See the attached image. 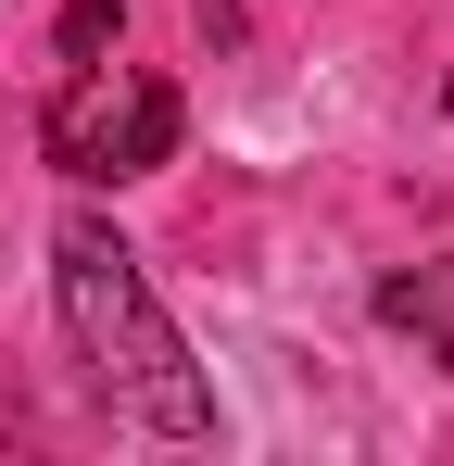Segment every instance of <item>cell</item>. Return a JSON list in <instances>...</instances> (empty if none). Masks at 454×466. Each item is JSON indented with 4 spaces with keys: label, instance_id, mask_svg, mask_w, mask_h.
<instances>
[{
    "label": "cell",
    "instance_id": "cell-3",
    "mask_svg": "<svg viewBox=\"0 0 454 466\" xmlns=\"http://www.w3.org/2000/svg\"><path fill=\"white\" fill-rule=\"evenodd\" d=\"M378 315H391V328H429V340H442V366H454V290H442V278H391Z\"/></svg>",
    "mask_w": 454,
    "mask_h": 466
},
{
    "label": "cell",
    "instance_id": "cell-1",
    "mask_svg": "<svg viewBox=\"0 0 454 466\" xmlns=\"http://www.w3.org/2000/svg\"><path fill=\"white\" fill-rule=\"evenodd\" d=\"M51 290H64L76 366H88V390H101L114 416H139V429H164V441H202V429H215V390H202V366H190V340L164 328L139 252L101 228V215H76V228L51 239Z\"/></svg>",
    "mask_w": 454,
    "mask_h": 466
},
{
    "label": "cell",
    "instance_id": "cell-4",
    "mask_svg": "<svg viewBox=\"0 0 454 466\" xmlns=\"http://www.w3.org/2000/svg\"><path fill=\"white\" fill-rule=\"evenodd\" d=\"M114 51V0H76L64 13V64H101Z\"/></svg>",
    "mask_w": 454,
    "mask_h": 466
},
{
    "label": "cell",
    "instance_id": "cell-2",
    "mask_svg": "<svg viewBox=\"0 0 454 466\" xmlns=\"http://www.w3.org/2000/svg\"><path fill=\"white\" fill-rule=\"evenodd\" d=\"M38 152L64 164L76 189H114V177H151L177 152V88L151 64H76L38 114Z\"/></svg>",
    "mask_w": 454,
    "mask_h": 466
}]
</instances>
